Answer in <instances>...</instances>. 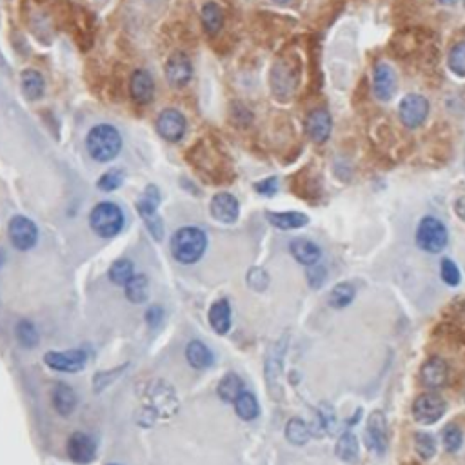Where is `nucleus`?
<instances>
[{"label": "nucleus", "instance_id": "nucleus-1", "mask_svg": "<svg viewBox=\"0 0 465 465\" xmlns=\"http://www.w3.org/2000/svg\"><path fill=\"white\" fill-rule=\"evenodd\" d=\"M206 247H208L206 233L198 227H182L171 238V253L180 264H185V266L198 262Z\"/></svg>", "mask_w": 465, "mask_h": 465}, {"label": "nucleus", "instance_id": "nucleus-2", "mask_svg": "<svg viewBox=\"0 0 465 465\" xmlns=\"http://www.w3.org/2000/svg\"><path fill=\"white\" fill-rule=\"evenodd\" d=\"M86 148H88L89 157L93 160L104 164V162L116 158V155L122 149V139H120L116 128L109 124H98L88 133Z\"/></svg>", "mask_w": 465, "mask_h": 465}, {"label": "nucleus", "instance_id": "nucleus-3", "mask_svg": "<svg viewBox=\"0 0 465 465\" xmlns=\"http://www.w3.org/2000/svg\"><path fill=\"white\" fill-rule=\"evenodd\" d=\"M89 226L102 238H113L124 227V213L113 202H100L91 209Z\"/></svg>", "mask_w": 465, "mask_h": 465}, {"label": "nucleus", "instance_id": "nucleus-4", "mask_svg": "<svg viewBox=\"0 0 465 465\" xmlns=\"http://www.w3.org/2000/svg\"><path fill=\"white\" fill-rule=\"evenodd\" d=\"M449 242V233L442 220L434 217H424L416 227V244L422 251L431 254L442 253Z\"/></svg>", "mask_w": 465, "mask_h": 465}, {"label": "nucleus", "instance_id": "nucleus-5", "mask_svg": "<svg viewBox=\"0 0 465 465\" xmlns=\"http://www.w3.org/2000/svg\"><path fill=\"white\" fill-rule=\"evenodd\" d=\"M447 404L438 392H424L413 402V418L422 425H431L445 415Z\"/></svg>", "mask_w": 465, "mask_h": 465}, {"label": "nucleus", "instance_id": "nucleus-6", "mask_svg": "<svg viewBox=\"0 0 465 465\" xmlns=\"http://www.w3.org/2000/svg\"><path fill=\"white\" fill-rule=\"evenodd\" d=\"M158 204H160V195L155 185H148L146 193L142 195L139 202H137V211L142 217L144 224L149 229L153 236L157 240L162 238L164 227H162L160 215H158Z\"/></svg>", "mask_w": 465, "mask_h": 465}, {"label": "nucleus", "instance_id": "nucleus-7", "mask_svg": "<svg viewBox=\"0 0 465 465\" xmlns=\"http://www.w3.org/2000/svg\"><path fill=\"white\" fill-rule=\"evenodd\" d=\"M287 337H282L275 346L269 349L268 360H266V380L275 400L282 398V369H284V355H286Z\"/></svg>", "mask_w": 465, "mask_h": 465}, {"label": "nucleus", "instance_id": "nucleus-8", "mask_svg": "<svg viewBox=\"0 0 465 465\" xmlns=\"http://www.w3.org/2000/svg\"><path fill=\"white\" fill-rule=\"evenodd\" d=\"M398 115H400L402 124L409 129H416L424 124L429 115V102L427 98L416 93H411L404 100L400 102L398 107Z\"/></svg>", "mask_w": 465, "mask_h": 465}, {"label": "nucleus", "instance_id": "nucleus-9", "mask_svg": "<svg viewBox=\"0 0 465 465\" xmlns=\"http://www.w3.org/2000/svg\"><path fill=\"white\" fill-rule=\"evenodd\" d=\"M365 442L374 455H386L389 436H387V420L382 411H373L369 415L365 425Z\"/></svg>", "mask_w": 465, "mask_h": 465}, {"label": "nucleus", "instance_id": "nucleus-10", "mask_svg": "<svg viewBox=\"0 0 465 465\" xmlns=\"http://www.w3.org/2000/svg\"><path fill=\"white\" fill-rule=\"evenodd\" d=\"M8 233H10L11 244L19 251H29L31 247H35L38 240V229L35 222L29 220L28 217H20V215L11 218Z\"/></svg>", "mask_w": 465, "mask_h": 465}, {"label": "nucleus", "instance_id": "nucleus-11", "mask_svg": "<svg viewBox=\"0 0 465 465\" xmlns=\"http://www.w3.org/2000/svg\"><path fill=\"white\" fill-rule=\"evenodd\" d=\"M86 360H88V355L82 349H71L64 351V353L51 351V353H46V356H44V362L51 369L60 371V373H77V371H80L86 365Z\"/></svg>", "mask_w": 465, "mask_h": 465}, {"label": "nucleus", "instance_id": "nucleus-12", "mask_svg": "<svg viewBox=\"0 0 465 465\" xmlns=\"http://www.w3.org/2000/svg\"><path fill=\"white\" fill-rule=\"evenodd\" d=\"M185 119L180 111L173 109H164L158 115L157 119V131L162 139L167 140V142H178L182 140V137L185 135Z\"/></svg>", "mask_w": 465, "mask_h": 465}, {"label": "nucleus", "instance_id": "nucleus-13", "mask_svg": "<svg viewBox=\"0 0 465 465\" xmlns=\"http://www.w3.org/2000/svg\"><path fill=\"white\" fill-rule=\"evenodd\" d=\"M193 77V66L185 53H173L166 62V79L173 88H184Z\"/></svg>", "mask_w": 465, "mask_h": 465}, {"label": "nucleus", "instance_id": "nucleus-14", "mask_svg": "<svg viewBox=\"0 0 465 465\" xmlns=\"http://www.w3.org/2000/svg\"><path fill=\"white\" fill-rule=\"evenodd\" d=\"M333 120L329 111L326 109H313L305 119V131H307L309 139L317 144H323L331 137Z\"/></svg>", "mask_w": 465, "mask_h": 465}, {"label": "nucleus", "instance_id": "nucleus-15", "mask_svg": "<svg viewBox=\"0 0 465 465\" xmlns=\"http://www.w3.org/2000/svg\"><path fill=\"white\" fill-rule=\"evenodd\" d=\"M68 456L75 464H89L97 456V445L86 433H73L68 440Z\"/></svg>", "mask_w": 465, "mask_h": 465}, {"label": "nucleus", "instance_id": "nucleus-16", "mask_svg": "<svg viewBox=\"0 0 465 465\" xmlns=\"http://www.w3.org/2000/svg\"><path fill=\"white\" fill-rule=\"evenodd\" d=\"M373 89L378 100H391L396 91V75L391 66L383 64V62L374 66Z\"/></svg>", "mask_w": 465, "mask_h": 465}, {"label": "nucleus", "instance_id": "nucleus-17", "mask_svg": "<svg viewBox=\"0 0 465 465\" xmlns=\"http://www.w3.org/2000/svg\"><path fill=\"white\" fill-rule=\"evenodd\" d=\"M211 215L213 218H217L218 222H224V224H233L238 218L240 213V204L236 200V197H233L231 193H218L213 197L211 200Z\"/></svg>", "mask_w": 465, "mask_h": 465}, {"label": "nucleus", "instance_id": "nucleus-18", "mask_svg": "<svg viewBox=\"0 0 465 465\" xmlns=\"http://www.w3.org/2000/svg\"><path fill=\"white\" fill-rule=\"evenodd\" d=\"M129 93L137 104H149L155 97V82L146 70H137L129 80Z\"/></svg>", "mask_w": 465, "mask_h": 465}, {"label": "nucleus", "instance_id": "nucleus-19", "mask_svg": "<svg viewBox=\"0 0 465 465\" xmlns=\"http://www.w3.org/2000/svg\"><path fill=\"white\" fill-rule=\"evenodd\" d=\"M271 84H273V91H275L277 97L287 98L291 93L295 91L296 73L293 71V68H291L287 62H278V64L273 68Z\"/></svg>", "mask_w": 465, "mask_h": 465}, {"label": "nucleus", "instance_id": "nucleus-20", "mask_svg": "<svg viewBox=\"0 0 465 465\" xmlns=\"http://www.w3.org/2000/svg\"><path fill=\"white\" fill-rule=\"evenodd\" d=\"M447 374H449V367L442 358H429L422 369H420V380L425 387L431 389H438L447 382Z\"/></svg>", "mask_w": 465, "mask_h": 465}, {"label": "nucleus", "instance_id": "nucleus-21", "mask_svg": "<svg viewBox=\"0 0 465 465\" xmlns=\"http://www.w3.org/2000/svg\"><path fill=\"white\" fill-rule=\"evenodd\" d=\"M289 251L296 262L302 266H314L322 257V249L307 238H295L289 244Z\"/></svg>", "mask_w": 465, "mask_h": 465}, {"label": "nucleus", "instance_id": "nucleus-22", "mask_svg": "<svg viewBox=\"0 0 465 465\" xmlns=\"http://www.w3.org/2000/svg\"><path fill=\"white\" fill-rule=\"evenodd\" d=\"M51 402L59 415L70 416L77 407V395L70 386L66 383H56L53 392H51Z\"/></svg>", "mask_w": 465, "mask_h": 465}, {"label": "nucleus", "instance_id": "nucleus-23", "mask_svg": "<svg viewBox=\"0 0 465 465\" xmlns=\"http://www.w3.org/2000/svg\"><path fill=\"white\" fill-rule=\"evenodd\" d=\"M335 452H337V456L344 464H356L360 458V443L356 434L351 433V431L342 434L337 440Z\"/></svg>", "mask_w": 465, "mask_h": 465}, {"label": "nucleus", "instance_id": "nucleus-24", "mask_svg": "<svg viewBox=\"0 0 465 465\" xmlns=\"http://www.w3.org/2000/svg\"><path fill=\"white\" fill-rule=\"evenodd\" d=\"M209 323L218 335H226L231 327V307L227 300H218L209 309Z\"/></svg>", "mask_w": 465, "mask_h": 465}, {"label": "nucleus", "instance_id": "nucleus-25", "mask_svg": "<svg viewBox=\"0 0 465 465\" xmlns=\"http://www.w3.org/2000/svg\"><path fill=\"white\" fill-rule=\"evenodd\" d=\"M268 220L278 229H300L307 226V215L298 211H284V213H268Z\"/></svg>", "mask_w": 465, "mask_h": 465}, {"label": "nucleus", "instance_id": "nucleus-26", "mask_svg": "<svg viewBox=\"0 0 465 465\" xmlns=\"http://www.w3.org/2000/svg\"><path fill=\"white\" fill-rule=\"evenodd\" d=\"M185 358H188L189 364L197 369H206L213 364V353L200 340L189 342L188 347H185Z\"/></svg>", "mask_w": 465, "mask_h": 465}, {"label": "nucleus", "instance_id": "nucleus-27", "mask_svg": "<svg viewBox=\"0 0 465 465\" xmlns=\"http://www.w3.org/2000/svg\"><path fill=\"white\" fill-rule=\"evenodd\" d=\"M20 82H22V91L28 100H38L44 95L46 82H44V77L38 71L26 70L20 77Z\"/></svg>", "mask_w": 465, "mask_h": 465}, {"label": "nucleus", "instance_id": "nucleus-28", "mask_svg": "<svg viewBox=\"0 0 465 465\" xmlns=\"http://www.w3.org/2000/svg\"><path fill=\"white\" fill-rule=\"evenodd\" d=\"M217 392L224 402L235 404L236 398L244 392V382H242L240 376H236L235 373H229L218 382Z\"/></svg>", "mask_w": 465, "mask_h": 465}, {"label": "nucleus", "instance_id": "nucleus-29", "mask_svg": "<svg viewBox=\"0 0 465 465\" xmlns=\"http://www.w3.org/2000/svg\"><path fill=\"white\" fill-rule=\"evenodd\" d=\"M202 26L208 35H217L224 26V11L217 2H208L202 8Z\"/></svg>", "mask_w": 465, "mask_h": 465}, {"label": "nucleus", "instance_id": "nucleus-30", "mask_svg": "<svg viewBox=\"0 0 465 465\" xmlns=\"http://www.w3.org/2000/svg\"><path fill=\"white\" fill-rule=\"evenodd\" d=\"M355 295L356 291L353 284H349V282H340V284L333 287V291L329 293V296H327V302H329L331 307L344 309L355 300Z\"/></svg>", "mask_w": 465, "mask_h": 465}, {"label": "nucleus", "instance_id": "nucleus-31", "mask_svg": "<svg viewBox=\"0 0 465 465\" xmlns=\"http://www.w3.org/2000/svg\"><path fill=\"white\" fill-rule=\"evenodd\" d=\"M149 295V282L146 275H135L131 280L125 284V296H128L133 304H142L146 302Z\"/></svg>", "mask_w": 465, "mask_h": 465}, {"label": "nucleus", "instance_id": "nucleus-32", "mask_svg": "<svg viewBox=\"0 0 465 465\" xmlns=\"http://www.w3.org/2000/svg\"><path fill=\"white\" fill-rule=\"evenodd\" d=\"M235 411L240 418L247 420V422L249 420L257 418V416L260 415V407H258V400L254 398L253 392L249 391L242 392L235 402Z\"/></svg>", "mask_w": 465, "mask_h": 465}, {"label": "nucleus", "instance_id": "nucleus-33", "mask_svg": "<svg viewBox=\"0 0 465 465\" xmlns=\"http://www.w3.org/2000/svg\"><path fill=\"white\" fill-rule=\"evenodd\" d=\"M286 436L293 445H305L311 438V431L302 418H291L286 425Z\"/></svg>", "mask_w": 465, "mask_h": 465}, {"label": "nucleus", "instance_id": "nucleus-34", "mask_svg": "<svg viewBox=\"0 0 465 465\" xmlns=\"http://www.w3.org/2000/svg\"><path fill=\"white\" fill-rule=\"evenodd\" d=\"M15 333H17V340L22 347L26 349H33V347L38 344V331L35 323L29 322V320H20L15 327Z\"/></svg>", "mask_w": 465, "mask_h": 465}, {"label": "nucleus", "instance_id": "nucleus-35", "mask_svg": "<svg viewBox=\"0 0 465 465\" xmlns=\"http://www.w3.org/2000/svg\"><path fill=\"white\" fill-rule=\"evenodd\" d=\"M135 277L133 264L129 260H116L109 268V278L116 286H125Z\"/></svg>", "mask_w": 465, "mask_h": 465}, {"label": "nucleus", "instance_id": "nucleus-36", "mask_svg": "<svg viewBox=\"0 0 465 465\" xmlns=\"http://www.w3.org/2000/svg\"><path fill=\"white\" fill-rule=\"evenodd\" d=\"M415 451L422 460H431L436 455V440L433 434L416 433L415 434Z\"/></svg>", "mask_w": 465, "mask_h": 465}, {"label": "nucleus", "instance_id": "nucleus-37", "mask_svg": "<svg viewBox=\"0 0 465 465\" xmlns=\"http://www.w3.org/2000/svg\"><path fill=\"white\" fill-rule=\"evenodd\" d=\"M442 442L443 447H445V451L449 452L458 451L462 447V443H464V433H462V429L456 424L447 425L442 433Z\"/></svg>", "mask_w": 465, "mask_h": 465}, {"label": "nucleus", "instance_id": "nucleus-38", "mask_svg": "<svg viewBox=\"0 0 465 465\" xmlns=\"http://www.w3.org/2000/svg\"><path fill=\"white\" fill-rule=\"evenodd\" d=\"M447 66L458 77H465V42L456 44L447 56Z\"/></svg>", "mask_w": 465, "mask_h": 465}, {"label": "nucleus", "instance_id": "nucleus-39", "mask_svg": "<svg viewBox=\"0 0 465 465\" xmlns=\"http://www.w3.org/2000/svg\"><path fill=\"white\" fill-rule=\"evenodd\" d=\"M440 275H442V280L445 282L447 286H458L462 280L460 277V269L452 262L451 258H443L442 264H440Z\"/></svg>", "mask_w": 465, "mask_h": 465}, {"label": "nucleus", "instance_id": "nucleus-40", "mask_svg": "<svg viewBox=\"0 0 465 465\" xmlns=\"http://www.w3.org/2000/svg\"><path fill=\"white\" fill-rule=\"evenodd\" d=\"M124 182V171L122 169H109L107 173L100 176L98 180V188L102 191H115L120 188V184Z\"/></svg>", "mask_w": 465, "mask_h": 465}, {"label": "nucleus", "instance_id": "nucleus-41", "mask_svg": "<svg viewBox=\"0 0 465 465\" xmlns=\"http://www.w3.org/2000/svg\"><path fill=\"white\" fill-rule=\"evenodd\" d=\"M318 416H320V425L323 427V431L333 433L335 427H337V413H335V409L329 404H322L320 409H318Z\"/></svg>", "mask_w": 465, "mask_h": 465}, {"label": "nucleus", "instance_id": "nucleus-42", "mask_svg": "<svg viewBox=\"0 0 465 465\" xmlns=\"http://www.w3.org/2000/svg\"><path fill=\"white\" fill-rule=\"evenodd\" d=\"M247 284L251 289L254 291H264L269 286V277L268 273L264 271L262 268H253L247 273Z\"/></svg>", "mask_w": 465, "mask_h": 465}, {"label": "nucleus", "instance_id": "nucleus-43", "mask_svg": "<svg viewBox=\"0 0 465 465\" xmlns=\"http://www.w3.org/2000/svg\"><path fill=\"white\" fill-rule=\"evenodd\" d=\"M327 280V269L320 264H314V266H309L307 269V282L309 286L313 287V289H320V287L326 284Z\"/></svg>", "mask_w": 465, "mask_h": 465}, {"label": "nucleus", "instance_id": "nucleus-44", "mask_svg": "<svg viewBox=\"0 0 465 465\" xmlns=\"http://www.w3.org/2000/svg\"><path fill=\"white\" fill-rule=\"evenodd\" d=\"M254 189H257L260 195L271 197V195L277 193L278 180L275 178V176H271V178H264V180H260V182H257V184H254Z\"/></svg>", "mask_w": 465, "mask_h": 465}, {"label": "nucleus", "instance_id": "nucleus-45", "mask_svg": "<svg viewBox=\"0 0 465 465\" xmlns=\"http://www.w3.org/2000/svg\"><path fill=\"white\" fill-rule=\"evenodd\" d=\"M455 209H456V215H458V217L465 222V197H462L456 200Z\"/></svg>", "mask_w": 465, "mask_h": 465}, {"label": "nucleus", "instance_id": "nucleus-46", "mask_svg": "<svg viewBox=\"0 0 465 465\" xmlns=\"http://www.w3.org/2000/svg\"><path fill=\"white\" fill-rule=\"evenodd\" d=\"M440 2H442V4H455V2H458V0H440Z\"/></svg>", "mask_w": 465, "mask_h": 465}, {"label": "nucleus", "instance_id": "nucleus-47", "mask_svg": "<svg viewBox=\"0 0 465 465\" xmlns=\"http://www.w3.org/2000/svg\"><path fill=\"white\" fill-rule=\"evenodd\" d=\"M275 2H287V0H275Z\"/></svg>", "mask_w": 465, "mask_h": 465}, {"label": "nucleus", "instance_id": "nucleus-48", "mask_svg": "<svg viewBox=\"0 0 465 465\" xmlns=\"http://www.w3.org/2000/svg\"><path fill=\"white\" fill-rule=\"evenodd\" d=\"M464 2H465V0H464Z\"/></svg>", "mask_w": 465, "mask_h": 465}, {"label": "nucleus", "instance_id": "nucleus-49", "mask_svg": "<svg viewBox=\"0 0 465 465\" xmlns=\"http://www.w3.org/2000/svg\"><path fill=\"white\" fill-rule=\"evenodd\" d=\"M113 465H115V464H113Z\"/></svg>", "mask_w": 465, "mask_h": 465}]
</instances>
